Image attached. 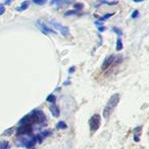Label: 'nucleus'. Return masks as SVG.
Masks as SVG:
<instances>
[{
  "instance_id": "393cba45",
  "label": "nucleus",
  "mask_w": 149,
  "mask_h": 149,
  "mask_svg": "<svg viewBox=\"0 0 149 149\" xmlns=\"http://www.w3.org/2000/svg\"><path fill=\"white\" fill-rule=\"evenodd\" d=\"M74 70H76V66L72 65V68H70V70H68V74H74Z\"/></svg>"
},
{
  "instance_id": "b1692460",
  "label": "nucleus",
  "mask_w": 149,
  "mask_h": 149,
  "mask_svg": "<svg viewBox=\"0 0 149 149\" xmlns=\"http://www.w3.org/2000/svg\"><path fill=\"white\" fill-rule=\"evenodd\" d=\"M13 128H10V129H8V130H6V132H4L3 133V135H10V134H13Z\"/></svg>"
},
{
  "instance_id": "423d86ee",
  "label": "nucleus",
  "mask_w": 149,
  "mask_h": 149,
  "mask_svg": "<svg viewBox=\"0 0 149 149\" xmlns=\"http://www.w3.org/2000/svg\"><path fill=\"white\" fill-rule=\"evenodd\" d=\"M114 60H116V55H113V54H111V55L105 57V59L103 60V62H102V64H101V70H106L110 65H112V63L114 62Z\"/></svg>"
},
{
  "instance_id": "bb28decb",
  "label": "nucleus",
  "mask_w": 149,
  "mask_h": 149,
  "mask_svg": "<svg viewBox=\"0 0 149 149\" xmlns=\"http://www.w3.org/2000/svg\"><path fill=\"white\" fill-rule=\"evenodd\" d=\"M148 135H149V133H148Z\"/></svg>"
},
{
  "instance_id": "9b49d317",
  "label": "nucleus",
  "mask_w": 149,
  "mask_h": 149,
  "mask_svg": "<svg viewBox=\"0 0 149 149\" xmlns=\"http://www.w3.org/2000/svg\"><path fill=\"white\" fill-rule=\"evenodd\" d=\"M123 48H124V44H123V41L120 37L116 39V51H122Z\"/></svg>"
},
{
  "instance_id": "a211bd4d",
  "label": "nucleus",
  "mask_w": 149,
  "mask_h": 149,
  "mask_svg": "<svg viewBox=\"0 0 149 149\" xmlns=\"http://www.w3.org/2000/svg\"><path fill=\"white\" fill-rule=\"evenodd\" d=\"M112 15H114V13H107V15H103V17H99V22H103V21H105V19H110V17H112Z\"/></svg>"
},
{
  "instance_id": "20e7f679",
  "label": "nucleus",
  "mask_w": 149,
  "mask_h": 149,
  "mask_svg": "<svg viewBox=\"0 0 149 149\" xmlns=\"http://www.w3.org/2000/svg\"><path fill=\"white\" fill-rule=\"evenodd\" d=\"M33 133V126L31 125H23L17 131V136H32Z\"/></svg>"
},
{
  "instance_id": "1a4fd4ad",
  "label": "nucleus",
  "mask_w": 149,
  "mask_h": 149,
  "mask_svg": "<svg viewBox=\"0 0 149 149\" xmlns=\"http://www.w3.org/2000/svg\"><path fill=\"white\" fill-rule=\"evenodd\" d=\"M49 109H50V111H51L52 116H53L54 118H58V116H59L60 109L56 104H51V106L49 107Z\"/></svg>"
},
{
  "instance_id": "9d476101",
  "label": "nucleus",
  "mask_w": 149,
  "mask_h": 149,
  "mask_svg": "<svg viewBox=\"0 0 149 149\" xmlns=\"http://www.w3.org/2000/svg\"><path fill=\"white\" fill-rule=\"evenodd\" d=\"M29 5H30V1H24V2H22L21 6L17 7V11H24V10H26V9H28Z\"/></svg>"
},
{
  "instance_id": "f3484780",
  "label": "nucleus",
  "mask_w": 149,
  "mask_h": 149,
  "mask_svg": "<svg viewBox=\"0 0 149 149\" xmlns=\"http://www.w3.org/2000/svg\"><path fill=\"white\" fill-rule=\"evenodd\" d=\"M74 10L79 13V10H82V9L84 8V4H83V3L77 2V3H74Z\"/></svg>"
},
{
  "instance_id": "ddd939ff",
  "label": "nucleus",
  "mask_w": 149,
  "mask_h": 149,
  "mask_svg": "<svg viewBox=\"0 0 149 149\" xmlns=\"http://www.w3.org/2000/svg\"><path fill=\"white\" fill-rule=\"evenodd\" d=\"M95 25H96V27H97V29H98V31L99 32H104L106 30V27L103 25V24L101 23V22H99V21H96L95 22Z\"/></svg>"
},
{
  "instance_id": "f257e3e1",
  "label": "nucleus",
  "mask_w": 149,
  "mask_h": 149,
  "mask_svg": "<svg viewBox=\"0 0 149 149\" xmlns=\"http://www.w3.org/2000/svg\"><path fill=\"white\" fill-rule=\"evenodd\" d=\"M120 95L118 93H114L110 96L107 103H106L105 107H104L103 112H102V116H103L104 118L107 120V118L111 116L112 112L116 109V107L118 106V104L120 103Z\"/></svg>"
},
{
  "instance_id": "aec40b11",
  "label": "nucleus",
  "mask_w": 149,
  "mask_h": 149,
  "mask_svg": "<svg viewBox=\"0 0 149 149\" xmlns=\"http://www.w3.org/2000/svg\"><path fill=\"white\" fill-rule=\"evenodd\" d=\"M112 31H113L114 33H116V35H118V36H122L123 35V31L120 29V28L116 27V26H113V27H112Z\"/></svg>"
},
{
  "instance_id": "7ed1b4c3",
  "label": "nucleus",
  "mask_w": 149,
  "mask_h": 149,
  "mask_svg": "<svg viewBox=\"0 0 149 149\" xmlns=\"http://www.w3.org/2000/svg\"><path fill=\"white\" fill-rule=\"evenodd\" d=\"M50 24H51L57 31H59L62 36L68 37V36L70 35V29H68V27H65V26H63L62 24H60L59 22L55 21V19H51V21H50Z\"/></svg>"
},
{
  "instance_id": "dca6fc26",
  "label": "nucleus",
  "mask_w": 149,
  "mask_h": 149,
  "mask_svg": "<svg viewBox=\"0 0 149 149\" xmlns=\"http://www.w3.org/2000/svg\"><path fill=\"white\" fill-rule=\"evenodd\" d=\"M10 145L7 141H1L0 142V149H9Z\"/></svg>"
},
{
  "instance_id": "f8f14e48",
  "label": "nucleus",
  "mask_w": 149,
  "mask_h": 149,
  "mask_svg": "<svg viewBox=\"0 0 149 149\" xmlns=\"http://www.w3.org/2000/svg\"><path fill=\"white\" fill-rule=\"evenodd\" d=\"M56 129H58V130H65V129H68V125L63 120H60V122H58L56 124Z\"/></svg>"
},
{
  "instance_id": "6e6552de",
  "label": "nucleus",
  "mask_w": 149,
  "mask_h": 149,
  "mask_svg": "<svg viewBox=\"0 0 149 149\" xmlns=\"http://www.w3.org/2000/svg\"><path fill=\"white\" fill-rule=\"evenodd\" d=\"M51 4L56 5V9H59L63 6H68V5L70 4V1H61V0H57V1H51Z\"/></svg>"
},
{
  "instance_id": "f03ea898",
  "label": "nucleus",
  "mask_w": 149,
  "mask_h": 149,
  "mask_svg": "<svg viewBox=\"0 0 149 149\" xmlns=\"http://www.w3.org/2000/svg\"><path fill=\"white\" fill-rule=\"evenodd\" d=\"M100 126H101V116L99 113L93 114L89 120V127L91 135H93L96 131H98Z\"/></svg>"
},
{
  "instance_id": "a878e982",
  "label": "nucleus",
  "mask_w": 149,
  "mask_h": 149,
  "mask_svg": "<svg viewBox=\"0 0 149 149\" xmlns=\"http://www.w3.org/2000/svg\"><path fill=\"white\" fill-rule=\"evenodd\" d=\"M11 1H5V4H10Z\"/></svg>"
},
{
  "instance_id": "4468645a",
  "label": "nucleus",
  "mask_w": 149,
  "mask_h": 149,
  "mask_svg": "<svg viewBox=\"0 0 149 149\" xmlns=\"http://www.w3.org/2000/svg\"><path fill=\"white\" fill-rule=\"evenodd\" d=\"M46 100H47L48 102H50L51 104H55L56 102V97L54 94H50V95L47 96V98H46Z\"/></svg>"
},
{
  "instance_id": "412c9836",
  "label": "nucleus",
  "mask_w": 149,
  "mask_h": 149,
  "mask_svg": "<svg viewBox=\"0 0 149 149\" xmlns=\"http://www.w3.org/2000/svg\"><path fill=\"white\" fill-rule=\"evenodd\" d=\"M139 15H140V13H139V10H138V9H135V10L133 11L132 15H131V17H132V19H137V17H139Z\"/></svg>"
},
{
  "instance_id": "5701e85b",
  "label": "nucleus",
  "mask_w": 149,
  "mask_h": 149,
  "mask_svg": "<svg viewBox=\"0 0 149 149\" xmlns=\"http://www.w3.org/2000/svg\"><path fill=\"white\" fill-rule=\"evenodd\" d=\"M5 13V7L3 4H0V15H2Z\"/></svg>"
},
{
  "instance_id": "4be33fe9",
  "label": "nucleus",
  "mask_w": 149,
  "mask_h": 149,
  "mask_svg": "<svg viewBox=\"0 0 149 149\" xmlns=\"http://www.w3.org/2000/svg\"><path fill=\"white\" fill-rule=\"evenodd\" d=\"M33 2L37 5H43L46 3V0H34Z\"/></svg>"
},
{
  "instance_id": "0eeeda50",
  "label": "nucleus",
  "mask_w": 149,
  "mask_h": 149,
  "mask_svg": "<svg viewBox=\"0 0 149 149\" xmlns=\"http://www.w3.org/2000/svg\"><path fill=\"white\" fill-rule=\"evenodd\" d=\"M142 130H143L142 126H138V127H136V128H134V130H133V138H134L135 142H139V141H140Z\"/></svg>"
},
{
  "instance_id": "39448f33",
  "label": "nucleus",
  "mask_w": 149,
  "mask_h": 149,
  "mask_svg": "<svg viewBox=\"0 0 149 149\" xmlns=\"http://www.w3.org/2000/svg\"><path fill=\"white\" fill-rule=\"evenodd\" d=\"M37 27L41 30L42 33L46 34V35H47V34H50V33L55 34V31H54V30H52L49 26L46 25L45 23H43V22L40 21V19H39V21H37Z\"/></svg>"
},
{
  "instance_id": "6ab92c4d",
  "label": "nucleus",
  "mask_w": 149,
  "mask_h": 149,
  "mask_svg": "<svg viewBox=\"0 0 149 149\" xmlns=\"http://www.w3.org/2000/svg\"><path fill=\"white\" fill-rule=\"evenodd\" d=\"M118 1H100L99 4H106V5H116Z\"/></svg>"
},
{
  "instance_id": "2eb2a0df",
  "label": "nucleus",
  "mask_w": 149,
  "mask_h": 149,
  "mask_svg": "<svg viewBox=\"0 0 149 149\" xmlns=\"http://www.w3.org/2000/svg\"><path fill=\"white\" fill-rule=\"evenodd\" d=\"M68 15H82V13H78V11H76L74 9H72V10H68V11H66V13H64V17H68Z\"/></svg>"
}]
</instances>
